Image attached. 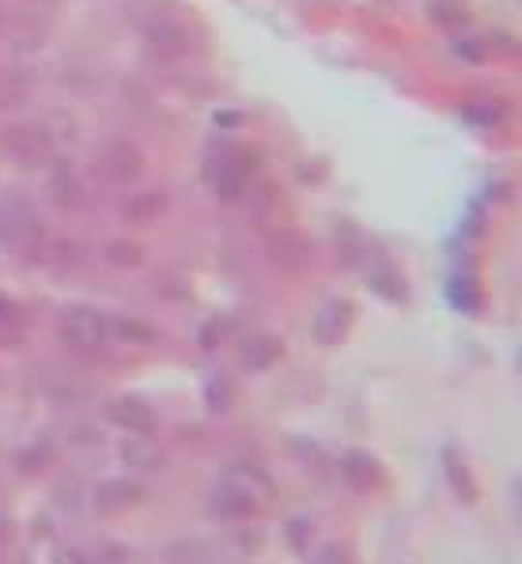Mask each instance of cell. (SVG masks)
<instances>
[{
	"mask_svg": "<svg viewBox=\"0 0 522 564\" xmlns=\"http://www.w3.org/2000/svg\"><path fill=\"white\" fill-rule=\"evenodd\" d=\"M0 247L23 262H39L50 250L46 224L28 194H0Z\"/></svg>",
	"mask_w": 522,
	"mask_h": 564,
	"instance_id": "6da1fadb",
	"label": "cell"
},
{
	"mask_svg": "<svg viewBox=\"0 0 522 564\" xmlns=\"http://www.w3.org/2000/svg\"><path fill=\"white\" fill-rule=\"evenodd\" d=\"M0 149L8 152V160L20 163L28 171H39V167H50L57 155V144H54V133L39 121H20V126H4L0 133Z\"/></svg>",
	"mask_w": 522,
	"mask_h": 564,
	"instance_id": "7a4b0ae2",
	"label": "cell"
},
{
	"mask_svg": "<svg viewBox=\"0 0 522 564\" xmlns=\"http://www.w3.org/2000/svg\"><path fill=\"white\" fill-rule=\"evenodd\" d=\"M57 334L68 349L99 352L110 341V318L95 307H65L57 318Z\"/></svg>",
	"mask_w": 522,
	"mask_h": 564,
	"instance_id": "3957f363",
	"label": "cell"
},
{
	"mask_svg": "<svg viewBox=\"0 0 522 564\" xmlns=\"http://www.w3.org/2000/svg\"><path fill=\"white\" fill-rule=\"evenodd\" d=\"M102 416L115 424L118 432H129V436H155L160 429V413H155L152 402H144L141 394H118L102 405Z\"/></svg>",
	"mask_w": 522,
	"mask_h": 564,
	"instance_id": "277c9868",
	"label": "cell"
},
{
	"mask_svg": "<svg viewBox=\"0 0 522 564\" xmlns=\"http://www.w3.org/2000/svg\"><path fill=\"white\" fill-rule=\"evenodd\" d=\"M95 167H99V175L107 178V182H115V186H129V182H137L141 178V171H144V155L137 144H129V141H107L99 149V155H95Z\"/></svg>",
	"mask_w": 522,
	"mask_h": 564,
	"instance_id": "5b68a950",
	"label": "cell"
},
{
	"mask_svg": "<svg viewBox=\"0 0 522 564\" xmlns=\"http://www.w3.org/2000/svg\"><path fill=\"white\" fill-rule=\"evenodd\" d=\"M352 323H356L352 300L334 296V300H326L318 307L315 323H311V337H315V345H322V349H337V345L352 334Z\"/></svg>",
	"mask_w": 522,
	"mask_h": 564,
	"instance_id": "8992f818",
	"label": "cell"
},
{
	"mask_svg": "<svg viewBox=\"0 0 522 564\" xmlns=\"http://www.w3.org/2000/svg\"><path fill=\"white\" fill-rule=\"evenodd\" d=\"M141 42L155 61H178L189 54V31L174 20H148L141 28Z\"/></svg>",
	"mask_w": 522,
	"mask_h": 564,
	"instance_id": "52a82bcc",
	"label": "cell"
},
{
	"mask_svg": "<svg viewBox=\"0 0 522 564\" xmlns=\"http://www.w3.org/2000/svg\"><path fill=\"white\" fill-rule=\"evenodd\" d=\"M265 254H269V262L276 269H284V273H303V269L311 265V242L303 231L284 228V231H273V236H269Z\"/></svg>",
	"mask_w": 522,
	"mask_h": 564,
	"instance_id": "ba28073f",
	"label": "cell"
},
{
	"mask_svg": "<svg viewBox=\"0 0 522 564\" xmlns=\"http://www.w3.org/2000/svg\"><path fill=\"white\" fill-rule=\"evenodd\" d=\"M341 474L348 477V485L360 492H376L382 485V463L371 451H348V455L341 458Z\"/></svg>",
	"mask_w": 522,
	"mask_h": 564,
	"instance_id": "9c48e42d",
	"label": "cell"
},
{
	"mask_svg": "<svg viewBox=\"0 0 522 564\" xmlns=\"http://www.w3.org/2000/svg\"><path fill=\"white\" fill-rule=\"evenodd\" d=\"M144 500V489L137 481H129V477H115V481H102L99 489H95V508L102 511V516H110V511H129L137 508Z\"/></svg>",
	"mask_w": 522,
	"mask_h": 564,
	"instance_id": "30bf717a",
	"label": "cell"
},
{
	"mask_svg": "<svg viewBox=\"0 0 522 564\" xmlns=\"http://www.w3.org/2000/svg\"><path fill=\"white\" fill-rule=\"evenodd\" d=\"M213 511H216V516H224V519H250V516H258L261 505L254 497H247V492H242L235 481L224 477V481L213 489Z\"/></svg>",
	"mask_w": 522,
	"mask_h": 564,
	"instance_id": "8fae6325",
	"label": "cell"
},
{
	"mask_svg": "<svg viewBox=\"0 0 522 564\" xmlns=\"http://www.w3.org/2000/svg\"><path fill=\"white\" fill-rule=\"evenodd\" d=\"M281 352H284L281 337L258 334V337H247V341L239 345V364L247 371H269L276 360H281Z\"/></svg>",
	"mask_w": 522,
	"mask_h": 564,
	"instance_id": "7c38bea8",
	"label": "cell"
},
{
	"mask_svg": "<svg viewBox=\"0 0 522 564\" xmlns=\"http://www.w3.org/2000/svg\"><path fill=\"white\" fill-rule=\"evenodd\" d=\"M224 477H228V481L239 485V489L247 492V497H254L261 508H265V505H273V500H276V485L269 481V477L261 474L258 466H250V463H235L231 470L224 474Z\"/></svg>",
	"mask_w": 522,
	"mask_h": 564,
	"instance_id": "4fadbf2b",
	"label": "cell"
},
{
	"mask_svg": "<svg viewBox=\"0 0 522 564\" xmlns=\"http://www.w3.org/2000/svg\"><path fill=\"white\" fill-rule=\"evenodd\" d=\"M121 458H126V466H133V470H160L163 458H167V451L160 447V440L155 436H129L126 447H121Z\"/></svg>",
	"mask_w": 522,
	"mask_h": 564,
	"instance_id": "5bb4252c",
	"label": "cell"
},
{
	"mask_svg": "<svg viewBox=\"0 0 522 564\" xmlns=\"http://www.w3.org/2000/svg\"><path fill=\"white\" fill-rule=\"evenodd\" d=\"M443 474H447L450 489L458 492V500L474 505V500H477V481H474V474H469V466H466V458H463V451H458V447L443 451Z\"/></svg>",
	"mask_w": 522,
	"mask_h": 564,
	"instance_id": "9a60e30c",
	"label": "cell"
},
{
	"mask_svg": "<svg viewBox=\"0 0 522 564\" xmlns=\"http://www.w3.org/2000/svg\"><path fill=\"white\" fill-rule=\"evenodd\" d=\"M167 208V194L163 189H148V194H133L126 205V216L133 224H155Z\"/></svg>",
	"mask_w": 522,
	"mask_h": 564,
	"instance_id": "2e32d148",
	"label": "cell"
},
{
	"mask_svg": "<svg viewBox=\"0 0 522 564\" xmlns=\"http://www.w3.org/2000/svg\"><path fill=\"white\" fill-rule=\"evenodd\" d=\"M50 194H54V202L65 205V208H73L76 202H80V182H76L68 163H54V175H50Z\"/></svg>",
	"mask_w": 522,
	"mask_h": 564,
	"instance_id": "e0dca14e",
	"label": "cell"
},
{
	"mask_svg": "<svg viewBox=\"0 0 522 564\" xmlns=\"http://www.w3.org/2000/svg\"><path fill=\"white\" fill-rule=\"evenodd\" d=\"M110 341H121V345H144L152 341V329L144 323H137V318H110Z\"/></svg>",
	"mask_w": 522,
	"mask_h": 564,
	"instance_id": "ac0fdd59",
	"label": "cell"
},
{
	"mask_svg": "<svg viewBox=\"0 0 522 564\" xmlns=\"http://www.w3.org/2000/svg\"><path fill=\"white\" fill-rule=\"evenodd\" d=\"M231 398H235L231 379L224 376V371H216V376L205 383V405H208V410H216V413H224L231 405Z\"/></svg>",
	"mask_w": 522,
	"mask_h": 564,
	"instance_id": "d6986e66",
	"label": "cell"
},
{
	"mask_svg": "<svg viewBox=\"0 0 522 564\" xmlns=\"http://www.w3.org/2000/svg\"><path fill=\"white\" fill-rule=\"evenodd\" d=\"M107 262L118 265V269H137V265H144V247L118 239V242H110V247H107Z\"/></svg>",
	"mask_w": 522,
	"mask_h": 564,
	"instance_id": "ffe728a7",
	"label": "cell"
},
{
	"mask_svg": "<svg viewBox=\"0 0 522 564\" xmlns=\"http://www.w3.org/2000/svg\"><path fill=\"white\" fill-rule=\"evenodd\" d=\"M315 564H348V557H345L341 545H326V550L315 557Z\"/></svg>",
	"mask_w": 522,
	"mask_h": 564,
	"instance_id": "44dd1931",
	"label": "cell"
},
{
	"mask_svg": "<svg viewBox=\"0 0 522 564\" xmlns=\"http://www.w3.org/2000/svg\"><path fill=\"white\" fill-rule=\"evenodd\" d=\"M15 315V307H12V300H4L0 296V323H8V318Z\"/></svg>",
	"mask_w": 522,
	"mask_h": 564,
	"instance_id": "7402d4cb",
	"label": "cell"
}]
</instances>
